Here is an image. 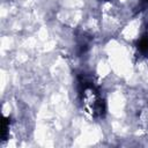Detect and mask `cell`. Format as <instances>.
<instances>
[{"label":"cell","instance_id":"6da1fadb","mask_svg":"<svg viewBox=\"0 0 148 148\" xmlns=\"http://www.w3.org/2000/svg\"><path fill=\"white\" fill-rule=\"evenodd\" d=\"M80 99L82 109L92 119H99L105 113V102L98 88L89 80H80Z\"/></svg>","mask_w":148,"mask_h":148},{"label":"cell","instance_id":"7a4b0ae2","mask_svg":"<svg viewBox=\"0 0 148 148\" xmlns=\"http://www.w3.org/2000/svg\"><path fill=\"white\" fill-rule=\"evenodd\" d=\"M138 50L141 54L148 56V36H142L138 42Z\"/></svg>","mask_w":148,"mask_h":148},{"label":"cell","instance_id":"3957f363","mask_svg":"<svg viewBox=\"0 0 148 148\" xmlns=\"http://www.w3.org/2000/svg\"><path fill=\"white\" fill-rule=\"evenodd\" d=\"M1 138H2V141L6 140L7 138V133L9 131V118H3L2 120V127H1Z\"/></svg>","mask_w":148,"mask_h":148},{"label":"cell","instance_id":"277c9868","mask_svg":"<svg viewBox=\"0 0 148 148\" xmlns=\"http://www.w3.org/2000/svg\"><path fill=\"white\" fill-rule=\"evenodd\" d=\"M142 2H145V3H148V0H141Z\"/></svg>","mask_w":148,"mask_h":148},{"label":"cell","instance_id":"5b68a950","mask_svg":"<svg viewBox=\"0 0 148 148\" xmlns=\"http://www.w3.org/2000/svg\"><path fill=\"white\" fill-rule=\"evenodd\" d=\"M105 1H109V0H105Z\"/></svg>","mask_w":148,"mask_h":148}]
</instances>
